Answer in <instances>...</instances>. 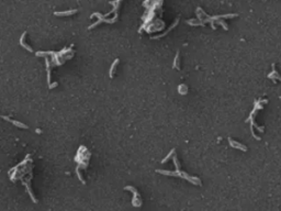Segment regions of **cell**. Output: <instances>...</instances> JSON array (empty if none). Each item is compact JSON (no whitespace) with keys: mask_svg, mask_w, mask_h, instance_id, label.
<instances>
[{"mask_svg":"<svg viewBox=\"0 0 281 211\" xmlns=\"http://www.w3.org/2000/svg\"><path fill=\"white\" fill-rule=\"evenodd\" d=\"M228 141H230V143H231V145H232L233 148H239V150H242V151H247V148L246 146H244L243 144H239V143H236L235 141L233 140V139H228Z\"/></svg>","mask_w":281,"mask_h":211,"instance_id":"6da1fadb","label":"cell"},{"mask_svg":"<svg viewBox=\"0 0 281 211\" xmlns=\"http://www.w3.org/2000/svg\"><path fill=\"white\" fill-rule=\"evenodd\" d=\"M268 77L269 78H272V79H278V80H281V76H279V74L277 73V70H272V73L271 74H269L268 75Z\"/></svg>","mask_w":281,"mask_h":211,"instance_id":"7a4b0ae2","label":"cell"},{"mask_svg":"<svg viewBox=\"0 0 281 211\" xmlns=\"http://www.w3.org/2000/svg\"><path fill=\"white\" fill-rule=\"evenodd\" d=\"M77 10H71V11H67V12H56V15H65V14H71L74 12H76Z\"/></svg>","mask_w":281,"mask_h":211,"instance_id":"3957f363","label":"cell"},{"mask_svg":"<svg viewBox=\"0 0 281 211\" xmlns=\"http://www.w3.org/2000/svg\"><path fill=\"white\" fill-rule=\"evenodd\" d=\"M218 24H221V25H223V28H224L225 30H227V27H226V24H225L224 21H222V20H218Z\"/></svg>","mask_w":281,"mask_h":211,"instance_id":"277c9868","label":"cell"},{"mask_svg":"<svg viewBox=\"0 0 281 211\" xmlns=\"http://www.w3.org/2000/svg\"><path fill=\"white\" fill-rule=\"evenodd\" d=\"M118 62H119V61L117 59V61H115V63L113 64L112 67H111V70H110V75H111V76H112V71H113V69H114V67H115V65H117V63H118Z\"/></svg>","mask_w":281,"mask_h":211,"instance_id":"5b68a950","label":"cell"}]
</instances>
